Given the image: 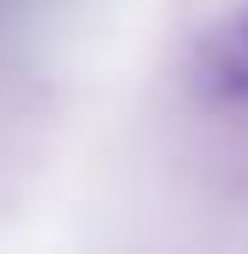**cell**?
<instances>
[{
  "mask_svg": "<svg viewBox=\"0 0 248 254\" xmlns=\"http://www.w3.org/2000/svg\"><path fill=\"white\" fill-rule=\"evenodd\" d=\"M195 81H199V92H210L221 103H248V5L221 16L199 38Z\"/></svg>",
  "mask_w": 248,
  "mask_h": 254,
  "instance_id": "6da1fadb",
  "label": "cell"
}]
</instances>
